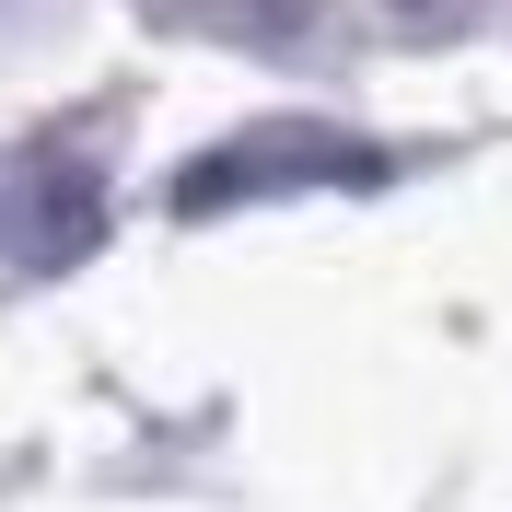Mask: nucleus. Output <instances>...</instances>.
I'll return each mask as SVG.
<instances>
[{
	"label": "nucleus",
	"instance_id": "f257e3e1",
	"mask_svg": "<svg viewBox=\"0 0 512 512\" xmlns=\"http://www.w3.org/2000/svg\"><path fill=\"white\" fill-rule=\"evenodd\" d=\"M315 187H384V152L350 140V128H315V117H268V128H233L175 175V222H210V210H256V198H315Z\"/></svg>",
	"mask_w": 512,
	"mask_h": 512
},
{
	"label": "nucleus",
	"instance_id": "20e7f679",
	"mask_svg": "<svg viewBox=\"0 0 512 512\" xmlns=\"http://www.w3.org/2000/svg\"><path fill=\"white\" fill-rule=\"evenodd\" d=\"M384 12H396V24H419V35H466L489 0H384Z\"/></svg>",
	"mask_w": 512,
	"mask_h": 512
},
{
	"label": "nucleus",
	"instance_id": "7ed1b4c3",
	"mask_svg": "<svg viewBox=\"0 0 512 512\" xmlns=\"http://www.w3.org/2000/svg\"><path fill=\"white\" fill-rule=\"evenodd\" d=\"M175 12H198V24H256V35L291 24V0H175Z\"/></svg>",
	"mask_w": 512,
	"mask_h": 512
},
{
	"label": "nucleus",
	"instance_id": "f03ea898",
	"mask_svg": "<svg viewBox=\"0 0 512 512\" xmlns=\"http://www.w3.org/2000/svg\"><path fill=\"white\" fill-rule=\"evenodd\" d=\"M0 245L24 256V268H82V256L105 245V187H94V163L59 152V140H35V152L12 163V187H0Z\"/></svg>",
	"mask_w": 512,
	"mask_h": 512
}]
</instances>
